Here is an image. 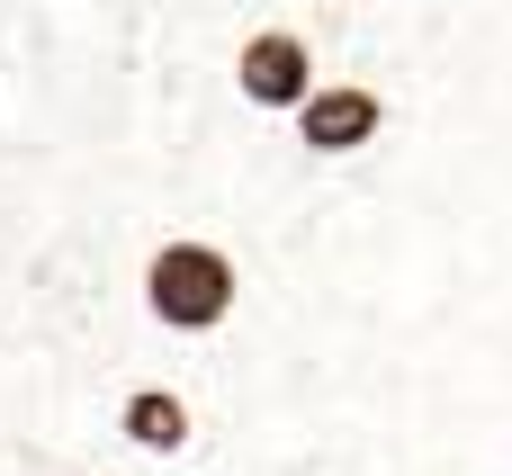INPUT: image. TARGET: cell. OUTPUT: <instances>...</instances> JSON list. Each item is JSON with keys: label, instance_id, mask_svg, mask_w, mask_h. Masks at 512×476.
I'll list each match as a JSON object with an SVG mask.
<instances>
[{"label": "cell", "instance_id": "obj_1", "mask_svg": "<svg viewBox=\"0 0 512 476\" xmlns=\"http://www.w3.org/2000/svg\"><path fill=\"white\" fill-rule=\"evenodd\" d=\"M234 306H243V270H234L225 243L171 234V243L144 261V315H153L162 333H216Z\"/></svg>", "mask_w": 512, "mask_h": 476}, {"label": "cell", "instance_id": "obj_2", "mask_svg": "<svg viewBox=\"0 0 512 476\" xmlns=\"http://www.w3.org/2000/svg\"><path fill=\"white\" fill-rule=\"evenodd\" d=\"M234 90H243V108L297 117V99L315 90V45L297 27H252L243 54H234Z\"/></svg>", "mask_w": 512, "mask_h": 476}, {"label": "cell", "instance_id": "obj_3", "mask_svg": "<svg viewBox=\"0 0 512 476\" xmlns=\"http://www.w3.org/2000/svg\"><path fill=\"white\" fill-rule=\"evenodd\" d=\"M378 135H387V99H378L369 81H315V90L297 99V144L324 153V162L369 153Z\"/></svg>", "mask_w": 512, "mask_h": 476}, {"label": "cell", "instance_id": "obj_4", "mask_svg": "<svg viewBox=\"0 0 512 476\" xmlns=\"http://www.w3.org/2000/svg\"><path fill=\"white\" fill-rule=\"evenodd\" d=\"M117 432H126V441H135L144 459H180L198 423H189V405H180L171 387H135V396L117 405Z\"/></svg>", "mask_w": 512, "mask_h": 476}]
</instances>
